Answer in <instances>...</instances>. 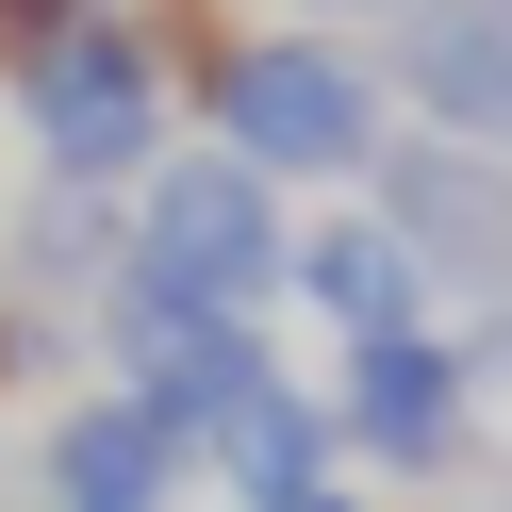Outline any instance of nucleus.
Here are the masks:
<instances>
[{
    "mask_svg": "<svg viewBox=\"0 0 512 512\" xmlns=\"http://www.w3.org/2000/svg\"><path fill=\"white\" fill-rule=\"evenodd\" d=\"M116 281L199 298V314H265L281 281H298V215H281V182L248 166V149H166V166L133 182V248H116Z\"/></svg>",
    "mask_w": 512,
    "mask_h": 512,
    "instance_id": "f03ea898",
    "label": "nucleus"
},
{
    "mask_svg": "<svg viewBox=\"0 0 512 512\" xmlns=\"http://www.w3.org/2000/svg\"><path fill=\"white\" fill-rule=\"evenodd\" d=\"M364 199L397 215V248L430 265V298H463V314L512 298V149H463V133H413L397 116V149H380Z\"/></svg>",
    "mask_w": 512,
    "mask_h": 512,
    "instance_id": "20e7f679",
    "label": "nucleus"
},
{
    "mask_svg": "<svg viewBox=\"0 0 512 512\" xmlns=\"http://www.w3.org/2000/svg\"><path fill=\"white\" fill-rule=\"evenodd\" d=\"M133 17H149V50H166V83H182V100H215V83H232V50H248V17H232V0H133Z\"/></svg>",
    "mask_w": 512,
    "mask_h": 512,
    "instance_id": "9d476101",
    "label": "nucleus"
},
{
    "mask_svg": "<svg viewBox=\"0 0 512 512\" xmlns=\"http://www.w3.org/2000/svg\"><path fill=\"white\" fill-rule=\"evenodd\" d=\"M265 512H364V479H314V496H265Z\"/></svg>",
    "mask_w": 512,
    "mask_h": 512,
    "instance_id": "f8f14e48",
    "label": "nucleus"
},
{
    "mask_svg": "<svg viewBox=\"0 0 512 512\" xmlns=\"http://www.w3.org/2000/svg\"><path fill=\"white\" fill-rule=\"evenodd\" d=\"M100 17H116V0H0V83H34L50 50H67V34H100Z\"/></svg>",
    "mask_w": 512,
    "mask_h": 512,
    "instance_id": "9b49d317",
    "label": "nucleus"
},
{
    "mask_svg": "<svg viewBox=\"0 0 512 512\" xmlns=\"http://www.w3.org/2000/svg\"><path fill=\"white\" fill-rule=\"evenodd\" d=\"M380 83H397L413 133L512 149V0H397L380 17Z\"/></svg>",
    "mask_w": 512,
    "mask_h": 512,
    "instance_id": "423d86ee",
    "label": "nucleus"
},
{
    "mask_svg": "<svg viewBox=\"0 0 512 512\" xmlns=\"http://www.w3.org/2000/svg\"><path fill=\"white\" fill-rule=\"evenodd\" d=\"M215 149H248L265 182H380V149H397V83H380V50L314 34V17H281V34L232 50V83H215Z\"/></svg>",
    "mask_w": 512,
    "mask_h": 512,
    "instance_id": "f257e3e1",
    "label": "nucleus"
},
{
    "mask_svg": "<svg viewBox=\"0 0 512 512\" xmlns=\"http://www.w3.org/2000/svg\"><path fill=\"white\" fill-rule=\"evenodd\" d=\"M0 512H34V496H17V479H0Z\"/></svg>",
    "mask_w": 512,
    "mask_h": 512,
    "instance_id": "dca6fc26",
    "label": "nucleus"
},
{
    "mask_svg": "<svg viewBox=\"0 0 512 512\" xmlns=\"http://www.w3.org/2000/svg\"><path fill=\"white\" fill-rule=\"evenodd\" d=\"M331 413H347V463L430 479V496L479 463V380H463V331H380V347H331Z\"/></svg>",
    "mask_w": 512,
    "mask_h": 512,
    "instance_id": "39448f33",
    "label": "nucleus"
},
{
    "mask_svg": "<svg viewBox=\"0 0 512 512\" xmlns=\"http://www.w3.org/2000/svg\"><path fill=\"white\" fill-rule=\"evenodd\" d=\"M166 50H149V17L116 0L100 34H67L34 83H17V133H34V182H83V199H133L149 166H166Z\"/></svg>",
    "mask_w": 512,
    "mask_h": 512,
    "instance_id": "7ed1b4c3",
    "label": "nucleus"
},
{
    "mask_svg": "<svg viewBox=\"0 0 512 512\" xmlns=\"http://www.w3.org/2000/svg\"><path fill=\"white\" fill-rule=\"evenodd\" d=\"M479 512H512V446H479Z\"/></svg>",
    "mask_w": 512,
    "mask_h": 512,
    "instance_id": "2eb2a0df",
    "label": "nucleus"
},
{
    "mask_svg": "<svg viewBox=\"0 0 512 512\" xmlns=\"http://www.w3.org/2000/svg\"><path fill=\"white\" fill-rule=\"evenodd\" d=\"M17 380H34V331H17V314H0V397H17Z\"/></svg>",
    "mask_w": 512,
    "mask_h": 512,
    "instance_id": "4468645a",
    "label": "nucleus"
},
{
    "mask_svg": "<svg viewBox=\"0 0 512 512\" xmlns=\"http://www.w3.org/2000/svg\"><path fill=\"white\" fill-rule=\"evenodd\" d=\"M281 298H298V314H314L331 347H380V331H430V265L397 248V215H380V199L314 215V232H298V281H281Z\"/></svg>",
    "mask_w": 512,
    "mask_h": 512,
    "instance_id": "6e6552de",
    "label": "nucleus"
},
{
    "mask_svg": "<svg viewBox=\"0 0 512 512\" xmlns=\"http://www.w3.org/2000/svg\"><path fill=\"white\" fill-rule=\"evenodd\" d=\"M298 17H314V34H347V17H397V0H298Z\"/></svg>",
    "mask_w": 512,
    "mask_h": 512,
    "instance_id": "ddd939ff",
    "label": "nucleus"
},
{
    "mask_svg": "<svg viewBox=\"0 0 512 512\" xmlns=\"http://www.w3.org/2000/svg\"><path fill=\"white\" fill-rule=\"evenodd\" d=\"M182 479H199V446H182L149 397L83 380V397L50 413V446H34V479H17V496H34V512H166Z\"/></svg>",
    "mask_w": 512,
    "mask_h": 512,
    "instance_id": "0eeeda50",
    "label": "nucleus"
},
{
    "mask_svg": "<svg viewBox=\"0 0 512 512\" xmlns=\"http://www.w3.org/2000/svg\"><path fill=\"white\" fill-rule=\"evenodd\" d=\"M199 463L232 479V512H265V496H314V479H347V413H331V380L265 364V380H248V397L199 430Z\"/></svg>",
    "mask_w": 512,
    "mask_h": 512,
    "instance_id": "1a4fd4ad",
    "label": "nucleus"
}]
</instances>
